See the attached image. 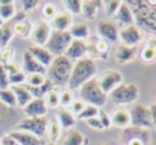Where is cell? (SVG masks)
I'll list each match as a JSON object with an SVG mask.
<instances>
[{
	"instance_id": "cell-1",
	"label": "cell",
	"mask_w": 156,
	"mask_h": 145,
	"mask_svg": "<svg viewBox=\"0 0 156 145\" xmlns=\"http://www.w3.org/2000/svg\"><path fill=\"white\" fill-rule=\"evenodd\" d=\"M96 73H98V66L92 59L83 58L78 60L73 65L71 78L67 83L69 90L73 91L81 88V85L94 78Z\"/></svg>"
},
{
	"instance_id": "cell-2",
	"label": "cell",
	"mask_w": 156,
	"mask_h": 145,
	"mask_svg": "<svg viewBox=\"0 0 156 145\" xmlns=\"http://www.w3.org/2000/svg\"><path fill=\"white\" fill-rule=\"evenodd\" d=\"M73 63L65 56H59L54 58V61L50 64L48 75L49 79L54 82V85H67L71 78Z\"/></svg>"
},
{
	"instance_id": "cell-3",
	"label": "cell",
	"mask_w": 156,
	"mask_h": 145,
	"mask_svg": "<svg viewBox=\"0 0 156 145\" xmlns=\"http://www.w3.org/2000/svg\"><path fill=\"white\" fill-rule=\"evenodd\" d=\"M80 97L83 102L96 108H102L107 102V94L102 91L98 80L92 78L80 88Z\"/></svg>"
},
{
	"instance_id": "cell-4",
	"label": "cell",
	"mask_w": 156,
	"mask_h": 145,
	"mask_svg": "<svg viewBox=\"0 0 156 145\" xmlns=\"http://www.w3.org/2000/svg\"><path fill=\"white\" fill-rule=\"evenodd\" d=\"M73 37L69 30L58 31L52 30L50 32V36L46 43L45 47L52 56H63L69 46L71 45Z\"/></svg>"
},
{
	"instance_id": "cell-5",
	"label": "cell",
	"mask_w": 156,
	"mask_h": 145,
	"mask_svg": "<svg viewBox=\"0 0 156 145\" xmlns=\"http://www.w3.org/2000/svg\"><path fill=\"white\" fill-rule=\"evenodd\" d=\"M112 102L117 105H127L135 102L139 97V88L135 83L120 85L110 93Z\"/></svg>"
},
{
	"instance_id": "cell-6",
	"label": "cell",
	"mask_w": 156,
	"mask_h": 145,
	"mask_svg": "<svg viewBox=\"0 0 156 145\" xmlns=\"http://www.w3.org/2000/svg\"><path fill=\"white\" fill-rule=\"evenodd\" d=\"M20 131L30 132L35 136L42 139L48 129V119L45 116L42 117H27L20 121L16 126Z\"/></svg>"
},
{
	"instance_id": "cell-7",
	"label": "cell",
	"mask_w": 156,
	"mask_h": 145,
	"mask_svg": "<svg viewBox=\"0 0 156 145\" xmlns=\"http://www.w3.org/2000/svg\"><path fill=\"white\" fill-rule=\"evenodd\" d=\"M130 123L136 128L141 129H152L154 128L152 114L150 107L144 105H137L130 110Z\"/></svg>"
},
{
	"instance_id": "cell-8",
	"label": "cell",
	"mask_w": 156,
	"mask_h": 145,
	"mask_svg": "<svg viewBox=\"0 0 156 145\" xmlns=\"http://www.w3.org/2000/svg\"><path fill=\"white\" fill-rule=\"evenodd\" d=\"M98 80L102 91L105 94H110L115 88L122 85L123 76L117 69H107Z\"/></svg>"
},
{
	"instance_id": "cell-9",
	"label": "cell",
	"mask_w": 156,
	"mask_h": 145,
	"mask_svg": "<svg viewBox=\"0 0 156 145\" xmlns=\"http://www.w3.org/2000/svg\"><path fill=\"white\" fill-rule=\"evenodd\" d=\"M26 19V13L25 12H17L14 15L12 19L3 22V25L0 27V50L8 47V44L10 43L11 39L14 35V25L18 22Z\"/></svg>"
},
{
	"instance_id": "cell-10",
	"label": "cell",
	"mask_w": 156,
	"mask_h": 145,
	"mask_svg": "<svg viewBox=\"0 0 156 145\" xmlns=\"http://www.w3.org/2000/svg\"><path fill=\"white\" fill-rule=\"evenodd\" d=\"M50 27L46 22H37L31 31V40L37 46H45L50 36Z\"/></svg>"
},
{
	"instance_id": "cell-11",
	"label": "cell",
	"mask_w": 156,
	"mask_h": 145,
	"mask_svg": "<svg viewBox=\"0 0 156 145\" xmlns=\"http://www.w3.org/2000/svg\"><path fill=\"white\" fill-rule=\"evenodd\" d=\"M48 111V107L46 105L44 98L37 99L33 98L28 105L24 108V112L27 117H42L45 116Z\"/></svg>"
},
{
	"instance_id": "cell-12",
	"label": "cell",
	"mask_w": 156,
	"mask_h": 145,
	"mask_svg": "<svg viewBox=\"0 0 156 145\" xmlns=\"http://www.w3.org/2000/svg\"><path fill=\"white\" fill-rule=\"evenodd\" d=\"M119 36L125 45L136 46L142 40V33L135 25H132L122 29L119 33Z\"/></svg>"
},
{
	"instance_id": "cell-13",
	"label": "cell",
	"mask_w": 156,
	"mask_h": 145,
	"mask_svg": "<svg viewBox=\"0 0 156 145\" xmlns=\"http://www.w3.org/2000/svg\"><path fill=\"white\" fill-rule=\"evenodd\" d=\"M23 61H24V71L26 74L31 75V74H42L45 75L47 68L44 67L37 59L33 58V56L28 51L24 52V58H23Z\"/></svg>"
},
{
	"instance_id": "cell-14",
	"label": "cell",
	"mask_w": 156,
	"mask_h": 145,
	"mask_svg": "<svg viewBox=\"0 0 156 145\" xmlns=\"http://www.w3.org/2000/svg\"><path fill=\"white\" fill-rule=\"evenodd\" d=\"M88 50V46L83 40H73L71 45L66 49L63 56H65L69 60H77L83 59Z\"/></svg>"
},
{
	"instance_id": "cell-15",
	"label": "cell",
	"mask_w": 156,
	"mask_h": 145,
	"mask_svg": "<svg viewBox=\"0 0 156 145\" xmlns=\"http://www.w3.org/2000/svg\"><path fill=\"white\" fill-rule=\"evenodd\" d=\"M137 56V47L136 46H128L125 44H121L118 47L115 54V58L120 64H127L135 60Z\"/></svg>"
},
{
	"instance_id": "cell-16",
	"label": "cell",
	"mask_w": 156,
	"mask_h": 145,
	"mask_svg": "<svg viewBox=\"0 0 156 145\" xmlns=\"http://www.w3.org/2000/svg\"><path fill=\"white\" fill-rule=\"evenodd\" d=\"M98 30L101 36L104 39V41L109 42H115L118 41L119 39V32H118L117 27L115 24L109 22H105V20H100L98 24Z\"/></svg>"
},
{
	"instance_id": "cell-17",
	"label": "cell",
	"mask_w": 156,
	"mask_h": 145,
	"mask_svg": "<svg viewBox=\"0 0 156 145\" xmlns=\"http://www.w3.org/2000/svg\"><path fill=\"white\" fill-rule=\"evenodd\" d=\"M117 22H119L120 26L126 27L134 25V14H133V10L129 5L126 2H121L119 10H118L117 14L115 15Z\"/></svg>"
},
{
	"instance_id": "cell-18",
	"label": "cell",
	"mask_w": 156,
	"mask_h": 145,
	"mask_svg": "<svg viewBox=\"0 0 156 145\" xmlns=\"http://www.w3.org/2000/svg\"><path fill=\"white\" fill-rule=\"evenodd\" d=\"M27 50L32 54L33 58L37 59L46 68L49 67L50 64L52 63V61H54V56L46 48L41 47V46H31Z\"/></svg>"
},
{
	"instance_id": "cell-19",
	"label": "cell",
	"mask_w": 156,
	"mask_h": 145,
	"mask_svg": "<svg viewBox=\"0 0 156 145\" xmlns=\"http://www.w3.org/2000/svg\"><path fill=\"white\" fill-rule=\"evenodd\" d=\"M9 136L12 139H14L20 145H42L41 139L30 132L16 130V131L10 132Z\"/></svg>"
},
{
	"instance_id": "cell-20",
	"label": "cell",
	"mask_w": 156,
	"mask_h": 145,
	"mask_svg": "<svg viewBox=\"0 0 156 145\" xmlns=\"http://www.w3.org/2000/svg\"><path fill=\"white\" fill-rule=\"evenodd\" d=\"M24 87L30 92V94L32 95L33 98H37V99H42L44 98L50 91L54 90V82L50 80L49 78H47L45 80V82L43 85H39V87H29L27 85H24Z\"/></svg>"
},
{
	"instance_id": "cell-21",
	"label": "cell",
	"mask_w": 156,
	"mask_h": 145,
	"mask_svg": "<svg viewBox=\"0 0 156 145\" xmlns=\"http://www.w3.org/2000/svg\"><path fill=\"white\" fill-rule=\"evenodd\" d=\"M73 17L72 14H69L67 11L61 12L57 14L54 18L51 19V26L54 27L55 30L58 31H66L67 28L72 25Z\"/></svg>"
},
{
	"instance_id": "cell-22",
	"label": "cell",
	"mask_w": 156,
	"mask_h": 145,
	"mask_svg": "<svg viewBox=\"0 0 156 145\" xmlns=\"http://www.w3.org/2000/svg\"><path fill=\"white\" fill-rule=\"evenodd\" d=\"M10 88L13 90L14 94H15L16 102H17V107L25 108V107L33 99L30 92H29L23 85H11Z\"/></svg>"
},
{
	"instance_id": "cell-23",
	"label": "cell",
	"mask_w": 156,
	"mask_h": 145,
	"mask_svg": "<svg viewBox=\"0 0 156 145\" xmlns=\"http://www.w3.org/2000/svg\"><path fill=\"white\" fill-rule=\"evenodd\" d=\"M111 124L118 126V127H125L130 124V115L127 110L124 108H119L112 112L110 116Z\"/></svg>"
},
{
	"instance_id": "cell-24",
	"label": "cell",
	"mask_w": 156,
	"mask_h": 145,
	"mask_svg": "<svg viewBox=\"0 0 156 145\" xmlns=\"http://www.w3.org/2000/svg\"><path fill=\"white\" fill-rule=\"evenodd\" d=\"M101 5H102V1H98V0H85L81 3V13L87 18L93 19V18H95Z\"/></svg>"
},
{
	"instance_id": "cell-25",
	"label": "cell",
	"mask_w": 156,
	"mask_h": 145,
	"mask_svg": "<svg viewBox=\"0 0 156 145\" xmlns=\"http://www.w3.org/2000/svg\"><path fill=\"white\" fill-rule=\"evenodd\" d=\"M15 14V5L13 0H0V18L3 22L12 19Z\"/></svg>"
},
{
	"instance_id": "cell-26",
	"label": "cell",
	"mask_w": 156,
	"mask_h": 145,
	"mask_svg": "<svg viewBox=\"0 0 156 145\" xmlns=\"http://www.w3.org/2000/svg\"><path fill=\"white\" fill-rule=\"evenodd\" d=\"M0 102L5 106L7 108H14L17 107V102H16L15 94L11 88L7 89H0Z\"/></svg>"
},
{
	"instance_id": "cell-27",
	"label": "cell",
	"mask_w": 156,
	"mask_h": 145,
	"mask_svg": "<svg viewBox=\"0 0 156 145\" xmlns=\"http://www.w3.org/2000/svg\"><path fill=\"white\" fill-rule=\"evenodd\" d=\"M71 33L72 37H74L75 40H83L87 39L89 35V27L85 22H78L75 24L74 26H72L71 30H69Z\"/></svg>"
},
{
	"instance_id": "cell-28",
	"label": "cell",
	"mask_w": 156,
	"mask_h": 145,
	"mask_svg": "<svg viewBox=\"0 0 156 145\" xmlns=\"http://www.w3.org/2000/svg\"><path fill=\"white\" fill-rule=\"evenodd\" d=\"M58 122L61 128L69 129L75 125V117L72 112L65 110V109H61L58 112Z\"/></svg>"
},
{
	"instance_id": "cell-29",
	"label": "cell",
	"mask_w": 156,
	"mask_h": 145,
	"mask_svg": "<svg viewBox=\"0 0 156 145\" xmlns=\"http://www.w3.org/2000/svg\"><path fill=\"white\" fill-rule=\"evenodd\" d=\"M85 138L81 132L76 129H72L69 131L66 138L63 141V145H83Z\"/></svg>"
},
{
	"instance_id": "cell-30",
	"label": "cell",
	"mask_w": 156,
	"mask_h": 145,
	"mask_svg": "<svg viewBox=\"0 0 156 145\" xmlns=\"http://www.w3.org/2000/svg\"><path fill=\"white\" fill-rule=\"evenodd\" d=\"M32 27L31 24L27 19H24L22 22H18L14 25V34L20 35L22 37H27L31 34Z\"/></svg>"
},
{
	"instance_id": "cell-31",
	"label": "cell",
	"mask_w": 156,
	"mask_h": 145,
	"mask_svg": "<svg viewBox=\"0 0 156 145\" xmlns=\"http://www.w3.org/2000/svg\"><path fill=\"white\" fill-rule=\"evenodd\" d=\"M98 112H100L98 108L91 106V105H86L83 111L77 115V117L79 119H86L87 121V119H92V117H96L98 115Z\"/></svg>"
},
{
	"instance_id": "cell-32",
	"label": "cell",
	"mask_w": 156,
	"mask_h": 145,
	"mask_svg": "<svg viewBox=\"0 0 156 145\" xmlns=\"http://www.w3.org/2000/svg\"><path fill=\"white\" fill-rule=\"evenodd\" d=\"M48 131H49L50 141H51V143H55L58 140L59 136H60V131H61V126L57 119H51L50 124H48Z\"/></svg>"
},
{
	"instance_id": "cell-33",
	"label": "cell",
	"mask_w": 156,
	"mask_h": 145,
	"mask_svg": "<svg viewBox=\"0 0 156 145\" xmlns=\"http://www.w3.org/2000/svg\"><path fill=\"white\" fill-rule=\"evenodd\" d=\"M44 100H45L47 107L56 108V107H58L60 105V95H59V93L57 91L52 90L44 97Z\"/></svg>"
},
{
	"instance_id": "cell-34",
	"label": "cell",
	"mask_w": 156,
	"mask_h": 145,
	"mask_svg": "<svg viewBox=\"0 0 156 145\" xmlns=\"http://www.w3.org/2000/svg\"><path fill=\"white\" fill-rule=\"evenodd\" d=\"M46 78L42 74H31L26 78V85L29 87H39L45 82Z\"/></svg>"
},
{
	"instance_id": "cell-35",
	"label": "cell",
	"mask_w": 156,
	"mask_h": 145,
	"mask_svg": "<svg viewBox=\"0 0 156 145\" xmlns=\"http://www.w3.org/2000/svg\"><path fill=\"white\" fill-rule=\"evenodd\" d=\"M141 59L144 62H152L156 59V48L152 45H147L141 51Z\"/></svg>"
},
{
	"instance_id": "cell-36",
	"label": "cell",
	"mask_w": 156,
	"mask_h": 145,
	"mask_svg": "<svg viewBox=\"0 0 156 145\" xmlns=\"http://www.w3.org/2000/svg\"><path fill=\"white\" fill-rule=\"evenodd\" d=\"M26 78H27L26 74L22 71L8 76L10 87H11V85H22V83L26 82Z\"/></svg>"
},
{
	"instance_id": "cell-37",
	"label": "cell",
	"mask_w": 156,
	"mask_h": 145,
	"mask_svg": "<svg viewBox=\"0 0 156 145\" xmlns=\"http://www.w3.org/2000/svg\"><path fill=\"white\" fill-rule=\"evenodd\" d=\"M65 7L67 8L69 14H79L81 13V3L83 1L80 0H65L64 1Z\"/></svg>"
},
{
	"instance_id": "cell-38",
	"label": "cell",
	"mask_w": 156,
	"mask_h": 145,
	"mask_svg": "<svg viewBox=\"0 0 156 145\" xmlns=\"http://www.w3.org/2000/svg\"><path fill=\"white\" fill-rule=\"evenodd\" d=\"M14 58V49L11 47H5L2 50H0V62L2 64L13 62Z\"/></svg>"
},
{
	"instance_id": "cell-39",
	"label": "cell",
	"mask_w": 156,
	"mask_h": 145,
	"mask_svg": "<svg viewBox=\"0 0 156 145\" xmlns=\"http://www.w3.org/2000/svg\"><path fill=\"white\" fill-rule=\"evenodd\" d=\"M106 5V13L108 16H115L117 14L118 10H119L120 5H121V1L119 0H108L105 2Z\"/></svg>"
},
{
	"instance_id": "cell-40",
	"label": "cell",
	"mask_w": 156,
	"mask_h": 145,
	"mask_svg": "<svg viewBox=\"0 0 156 145\" xmlns=\"http://www.w3.org/2000/svg\"><path fill=\"white\" fill-rule=\"evenodd\" d=\"M74 102V95L71 90H64L60 94V105L62 106H69Z\"/></svg>"
},
{
	"instance_id": "cell-41",
	"label": "cell",
	"mask_w": 156,
	"mask_h": 145,
	"mask_svg": "<svg viewBox=\"0 0 156 145\" xmlns=\"http://www.w3.org/2000/svg\"><path fill=\"white\" fill-rule=\"evenodd\" d=\"M42 14L46 18H54L57 15V9L52 3H46L42 9Z\"/></svg>"
},
{
	"instance_id": "cell-42",
	"label": "cell",
	"mask_w": 156,
	"mask_h": 145,
	"mask_svg": "<svg viewBox=\"0 0 156 145\" xmlns=\"http://www.w3.org/2000/svg\"><path fill=\"white\" fill-rule=\"evenodd\" d=\"M9 79H8V73L5 69V66L0 62V89H7L9 88Z\"/></svg>"
},
{
	"instance_id": "cell-43",
	"label": "cell",
	"mask_w": 156,
	"mask_h": 145,
	"mask_svg": "<svg viewBox=\"0 0 156 145\" xmlns=\"http://www.w3.org/2000/svg\"><path fill=\"white\" fill-rule=\"evenodd\" d=\"M98 119H100L101 123H102L103 127L105 128H109L111 126V119H110V116L105 112L104 110H100L98 112Z\"/></svg>"
},
{
	"instance_id": "cell-44",
	"label": "cell",
	"mask_w": 156,
	"mask_h": 145,
	"mask_svg": "<svg viewBox=\"0 0 156 145\" xmlns=\"http://www.w3.org/2000/svg\"><path fill=\"white\" fill-rule=\"evenodd\" d=\"M22 3H23V12L26 13V12L35 9L39 5L40 1H37V0H24V1H22Z\"/></svg>"
},
{
	"instance_id": "cell-45",
	"label": "cell",
	"mask_w": 156,
	"mask_h": 145,
	"mask_svg": "<svg viewBox=\"0 0 156 145\" xmlns=\"http://www.w3.org/2000/svg\"><path fill=\"white\" fill-rule=\"evenodd\" d=\"M96 51H98V54H106L107 56V51H108L109 49V46L108 44H107L106 41H98V43H96Z\"/></svg>"
},
{
	"instance_id": "cell-46",
	"label": "cell",
	"mask_w": 156,
	"mask_h": 145,
	"mask_svg": "<svg viewBox=\"0 0 156 145\" xmlns=\"http://www.w3.org/2000/svg\"><path fill=\"white\" fill-rule=\"evenodd\" d=\"M87 124L90 126V127L93 128V129H96V130H103L104 129V127H103L102 123H101L100 119H98V116L87 119Z\"/></svg>"
},
{
	"instance_id": "cell-47",
	"label": "cell",
	"mask_w": 156,
	"mask_h": 145,
	"mask_svg": "<svg viewBox=\"0 0 156 145\" xmlns=\"http://www.w3.org/2000/svg\"><path fill=\"white\" fill-rule=\"evenodd\" d=\"M3 66H5V69L7 71L8 76H9V75L15 74V73H18V71H20V66H18L17 64H15L14 62L8 63V64H3Z\"/></svg>"
},
{
	"instance_id": "cell-48",
	"label": "cell",
	"mask_w": 156,
	"mask_h": 145,
	"mask_svg": "<svg viewBox=\"0 0 156 145\" xmlns=\"http://www.w3.org/2000/svg\"><path fill=\"white\" fill-rule=\"evenodd\" d=\"M85 106H86V104L81 99L74 100L73 104H72V109H73V112L79 114V113L83 111V109L85 108Z\"/></svg>"
},
{
	"instance_id": "cell-49",
	"label": "cell",
	"mask_w": 156,
	"mask_h": 145,
	"mask_svg": "<svg viewBox=\"0 0 156 145\" xmlns=\"http://www.w3.org/2000/svg\"><path fill=\"white\" fill-rule=\"evenodd\" d=\"M0 143H1V145H20L14 139H12L9 134L3 136L2 138H1V140H0Z\"/></svg>"
},
{
	"instance_id": "cell-50",
	"label": "cell",
	"mask_w": 156,
	"mask_h": 145,
	"mask_svg": "<svg viewBox=\"0 0 156 145\" xmlns=\"http://www.w3.org/2000/svg\"><path fill=\"white\" fill-rule=\"evenodd\" d=\"M145 141L141 138H129L127 141V145H144Z\"/></svg>"
},
{
	"instance_id": "cell-51",
	"label": "cell",
	"mask_w": 156,
	"mask_h": 145,
	"mask_svg": "<svg viewBox=\"0 0 156 145\" xmlns=\"http://www.w3.org/2000/svg\"><path fill=\"white\" fill-rule=\"evenodd\" d=\"M151 109V114H152V121H153V125H154V128H156V104L152 105L150 107Z\"/></svg>"
},
{
	"instance_id": "cell-52",
	"label": "cell",
	"mask_w": 156,
	"mask_h": 145,
	"mask_svg": "<svg viewBox=\"0 0 156 145\" xmlns=\"http://www.w3.org/2000/svg\"><path fill=\"white\" fill-rule=\"evenodd\" d=\"M5 111H7V107L3 106V105L0 102V122L2 121L3 116L5 115Z\"/></svg>"
},
{
	"instance_id": "cell-53",
	"label": "cell",
	"mask_w": 156,
	"mask_h": 145,
	"mask_svg": "<svg viewBox=\"0 0 156 145\" xmlns=\"http://www.w3.org/2000/svg\"><path fill=\"white\" fill-rule=\"evenodd\" d=\"M152 42H153V45H152V46H154V47L156 48V36L154 37L153 40H152Z\"/></svg>"
},
{
	"instance_id": "cell-54",
	"label": "cell",
	"mask_w": 156,
	"mask_h": 145,
	"mask_svg": "<svg viewBox=\"0 0 156 145\" xmlns=\"http://www.w3.org/2000/svg\"><path fill=\"white\" fill-rule=\"evenodd\" d=\"M2 25H3V22H2V20H1V18H0V27L2 26Z\"/></svg>"
},
{
	"instance_id": "cell-55",
	"label": "cell",
	"mask_w": 156,
	"mask_h": 145,
	"mask_svg": "<svg viewBox=\"0 0 156 145\" xmlns=\"http://www.w3.org/2000/svg\"><path fill=\"white\" fill-rule=\"evenodd\" d=\"M46 145H57L56 143H48V144H46Z\"/></svg>"
},
{
	"instance_id": "cell-56",
	"label": "cell",
	"mask_w": 156,
	"mask_h": 145,
	"mask_svg": "<svg viewBox=\"0 0 156 145\" xmlns=\"http://www.w3.org/2000/svg\"><path fill=\"white\" fill-rule=\"evenodd\" d=\"M0 145H1V143H0Z\"/></svg>"
}]
</instances>
